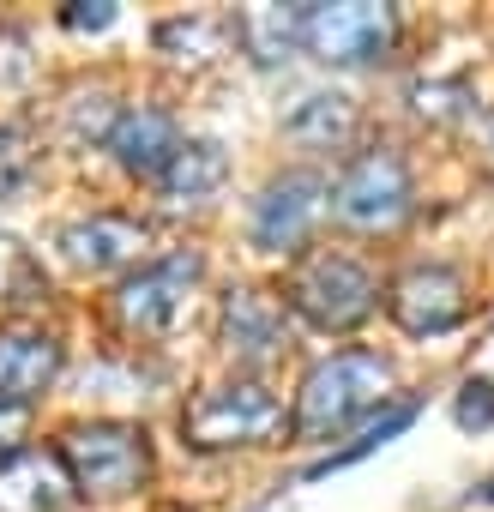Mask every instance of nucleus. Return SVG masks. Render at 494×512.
Instances as JSON below:
<instances>
[{"instance_id": "f257e3e1", "label": "nucleus", "mask_w": 494, "mask_h": 512, "mask_svg": "<svg viewBox=\"0 0 494 512\" xmlns=\"http://www.w3.org/2000/svg\"><path fill=\"white\" fill-rule=\"evenodd\" d=\"M380 404H392V362L374 356V350H338V356L308 368L290 428L302 440H326V434H344L350 422H362Z\"/></svg>"}, {"instance_id": "f03ea898", "label": "nucleus", "mask_w": 494, "mask_h": 512, "mask_svg": "<svg viewBox=\"0 0 494 512\" xmlns=\"http://www.w3.org/2000/svg\"><path fill=\"white\" fill-rule=\"evenodd\" d=\"M73 494L85 500H121L151 476V440L133 422H79L61 434V452Z\"/></svg>"}, {"instance_id": "7ed1b4c3", "label": "nucleus", "mask_w": 494, "mask_h": 512, "mask_svg": "<svg viewBox=\"0 0 494 512\" xmlns=\"http://www.w3.org/2000/svg\"><path fill=\"white\" fill-rule=\"evenodd\" d=\"M284 296L320 332H356L374 314V302H380L374 272L362 260H350V253H308V260L290 272Z\"/></svg>"}, {"instance_id": "20e7f679", "label": "nucleus", "mask_w": 494, "mask_h": 512, "mask_svg": "<svg viewBox=\"0 0 494 512\" xmlns=\"http://www.w3.org/2000/svg\"><path fill=\"white\" fill-rule=\"evenodd\" d=\"M284 428V404L260 380H229L199 392L181 410V440L199 452H229V446H260Z\"/></svg>"}, {"instance_id": "39448f33", "label": "nucleus", "mask_w": 494, "mask_h": 512, "mask_svg": "<svg viewBox=\"0 0 494 512\" xmlns=\"http://www.w3.org/2000/svg\"><path fill=\"white\" fill-rule=\"evenodd\" d=\"M410 205H416L410 169H404V157H398L392 145H374V151L350 157V169H344L338 187H332L338 223L368 229V235H374V229H398V223L410 217Z\"/></svg>"}, {"instance_id": "423d86ee", "label": "nucleus", "mask_w": 494, "mask_h": 512, "mask_svg": "<svg viewBox=\"0 0 494 512\" xmlns=\"http://www.w3.org/2000/svg\"><path fill=\"white\" fill-rule=\"evenodd\" d=\"M398 13L380 0H338V7H308V55L326 67H368L392 49Z\"/></svg>"}, {"instance_id": "0eeeda50", "label": "nucleus", "mask_w": 494, "mask_h": 512, "mask_svg": "<svg viewBox=\"0 0 494 512\" xmlns=\"http://www.w3.org/2000/svg\"><path fill=\"white\" fill-rule=\"evenodd\" d=\"M205 278V260L199 253H169V260L133 272L121 290H115V314L127 332L151 338V332H169L181 320V308L193 302V284Z\"/></svg>"}, {"instance_id": "6e6552de", "label": "nucleus", "mask_w": 494, "mask_h": 512, "mask_svg": "<svg viewBox=\"0 0 494 512\" xmlns=\"http://www.w3.org/2000/svg\"><path fill=\"white\" fill-rule=\"evenodd\" d=\"M386 314H392L410 338H440V332L464 326L470 296H464V278H458L452 266H410V272L386 290Z\"/></svg>"}, {"instance_id": "1a4fd4ad", "label": "nucleus", "mask_w": 494, "mask_h": 512, "mask_svg": "<svg viewBox=\"0 0 494 512\" xmlns=\"http://www.w3.org/2000/svg\"><path fill=\"white\" fill-rule=\"evenodd\" d=\"M320 205H326V181H320L314 169L278 175V181L260 193V205H254V247H260V253H296V247L308 241Z\"/></svg>"}, {"instance_id": "9d476101", "label": "nucleus", "mask_w": 494, "mask_h": 512, "mask_svg": "<svg viewBox=\"0 0 494 512\" xmlns=\"http://www.w3.org/2000/svg\"><path fill=\"white\" fill-rule=\"evenodd\" d=\"M61 338L37 326H0V404L25 410L61 380Z\"/></svg>"}, {"instance_id": "9b49d317", "label": "nucleus", "mask_w": 494, "mask_h": 512, "mask_svg": "<svg viewBox=\"0 0 494 512\" xmlns=\"http://www.w3.org/2000/svg\"><path fill=\"white\" fill-rule=\"evenodd\" d=\"M290 338V320H284V302L241 284L223 296V350L235 362H272Z\"/></svg>"}, {"instance_id": "f8f14e48", "label": "nucleus", "mask_w": 494, "mask_h": 512, "mask_svg": "<svg viewBox=\"0 0 494 512\" xmlns=\"http://www.w3.org/2000/svg\"><path fill=\"white\" fill-rule=\"evenodd\" d=\"M145 223L133 217H115V211H97V217H79L61 229V253L79 266V272H115V266H133L145 253Z\"/></svg>"}, {"instance_id": "ddd939ff", "label": "nucleus", "mask_w": 494, "mask_h": 512, "mask_svg": "<svg viewBox=\"0 0 494 512\" xmlns=\"http://www.w3.org/2000/svg\"><path fill=\"white\" fill-rule=\"evenodd\" d=\"M73 500L67 464L55 452H13L0 464V512H61Z\"/></svg>"}, {"instance_id": "4468645a", "label": "nucleus", "mask_w": 494, "mask_h": 512, "mask_svg": "<svg viewBox=\"0 0 494 512\" xmlns=\"http://www.w3.org/2000/svg\"><path fill=\"white\" fill-rule=\"evenodd\" d=\"M109 151L127 175H163L169 157L181 151V133L163 109H121V121L109 133Z\"/></svg>"}, {"instance_id": "2eb2a0df", "label": "nucleus", "mask_w": 494, "mask_h": 512, "mask_svg": "<svg viewBox=\"0 0 494 512\" xmlns=\"http://www.w3.org/2000/svg\"><path fill=\"white\" fill-rule=\"evenodd\" d=\"M169 205H199L229 181V151L223 139H181V151L169 157V169L157 175Z\"/></svg>"}, {"instance_id": "dca6fc26", "label": "nucleus", "mask_w": 494, "mask_h": 512, "mask_svg": "<svg viewBox=\"0 0 494 512\" xmlns=\"http://www.w3.org/2000/svg\"><path fill=\"white\" fill-rule=\"evenodd\" d=\"M235 37L247 43V55L260 67H284L308 37V7H247L235 19Z\"/></svg>"}, {"instance_id": "f3484780", "label": "nucleus", "mask_w": 494, "mask_h": 512, "mask_svg": "<svg viewBox=\"0 0 494 512\" xmlns=\"http://www.w3.org/2000/svg\"><path fill=\"white\" fill-rule=\"evenodd\" d=\"M284 133L296 145H314V151H338L350 133H356V103L344 91H308L290 115H284Z\"/></svg>"}, {"instance_id": "a211bd4d", "label": "nucleus", "mask_w": 494, "mask_h": 512, "mask_svg": "<svg viewBox=\"0 0 494 512\" xmlns=\"http://www.w3.org/2000/svg\"><path fill=\"white\" fill-rule=\"evenodd\" d=\"M223 49H229V25H217V19H169V25H157V55L169 61V67H211V61H223Z\"/></svg>"}, {"instance_id": "6ab92c4d", "label": "nucleus", "mask_w": 494, "mask_h": 512, "mask_svg": "<svg viewBox=\"0 0 494 512\" xmlns=\"http://www.w3.org/2000/svg\"><path fill=\"white\" fill-rule=\"evenodd\" d=\"M37 302H49L43 260L19 235H0V308H37Z\"/></svg>"}, {"instance_id": "aec40b11", "label": "nucleus", "mask_w": 494, "mask_h": 512, "mask_svg": "<svg viewBox=\"0 0 494 512\" xmlns=\"http://www.w3.org/2000/svg\"><path fill=\"white\" fill-rule=\"evenodd\" d=\"M410 422H416V404H392V410H386L380 422H368V428H362V434H356V440H350L344 452H332V458H320V464H314L308 476H332V470H344V464H356V458H368V452H380V446H386L392 434H404Z\"/></svg>"}, {"instance_id": "412c9836", "label": "nucleus", "mask_w": 494, "mask_h": 512, "mask_svg": "<svg viewBox=\"0 0 494 512\" xmlns=\"http://www.w3.org/2000/svg\"><path fill=\"white\" fill-rule=\"evenodd\" d=\"M37 169V151H31V133L25 127H0V199H13Z\"/></svg>"}, {"instance_id": "4be33fe9", "label": "nucleus", "mask_w": 494, "mask_h": 512, "mask_svg": "<svg viewBox=\"0 0 494 512\" xmlns=\"http://www.w3.org/2000/svg\"><path fill=\"white\" fill-rule=\"evenodd\" d=\"M452 422H458L464 434H476V428H494V380H488V374H476V380H464V386H458Z\"/></svg>"}, {"instance_id": "5701e85b", "label": "nucleus", "mask_w": 494, "mask_h": 512, "mask_svg": "<svg viewBox=\"0 0 494 512\" xmlns=\"http://www.w3.org/2000/svg\"><path fill=\"white\" fill-rule=\"evenodd\" d=\"M115 109H109V91H85V97H73V133L79 139H103L109 145V133H115Z\"/></svg>"}, {"instance_id": "b1692460", "label": "nucleus", "mask_w": 494, "mask_h": 512, "mask_svg": "<svg viewBox=\"0 0 494 512\" xmlns=\"http://www.w3.org/2000/svg\"><path fill=\"white\" fill-rule=\"evenodd\" d=\"M410 97H416V115H428V121H452L464 109V85H416Z\"/></svg>"}, {"instance_id": "393cba45", "label": "nucleus", "mask_w": 494, "mask_h": 512, "mask_svg": "<svg viewBox=\"0 0 494 512\" xmlns=\"http://www.w3.org/2000/svg\"><path fill=\"white\" fill-rule=\"evenodd\" d=\"M115 19H121V13L109 7V0H79V7H67V13H61V25H67V31H109Z\"/></svg>"}, {"instance_id": "a878e982", "label": "nucleus", "mask_w": 494, "mask_h": 512, "mask_svg": "<svg viewBox=\"0 0 494 512\" xmlns=\"http://www.w3.org/2000/svg\"><path fill=\"white\" fill-rule=\"evenodd\" d=\"M19 440H25V410L0 404V464H7V458L19 452Z\"/></svg>"}, {"instance_id": "bb28decb", "label": "nucleus", "mask_w": 494, "mask_h": 512, "mask_svg": "<svg viewBox=\"0 0 494 512\" xmlns=\"http://www.w3.org/2000/svg\"><path fill=\"white\" fill-rule=\"evenodd\" d=\"M476 500H494V476H488L482 488H470V506H476Z\"/></svg>"}]
</instances>
